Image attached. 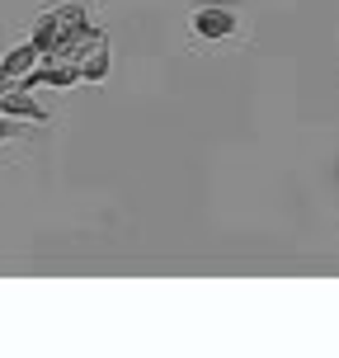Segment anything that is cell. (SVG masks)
I'll list each match as a JSON object with an SVG mask.
<instances>
[{"label":"cell","mask_w":339,"mask_h":358,"mask_svg":"<svg viewBox=\"0 0 339 358\" xmlns=\"http://www.w3.org/2000/svg\"><path fill=\"white\" fill-rule=\"evenodd\" d=\"M57 62H71L75 71H80V80H104L108 76V34L104 29H94V24H85L75 38H66V43H57Z\"/></svg>","instance_id":"1"},{"label":"cell","mask_w":339,"mask_h":358,"mask_svg":"<svg viewBox=\"0 0 339 358\" xmlns=\"http://www.w3.org/2000/svg\"><path fill=\"white\" fill-rule=\"evenodd\" d=\"M194 34L208 38V43H222V38L236 34V15L226 5H198L194 10Z\"/></svg>","instance_id":"2"},{"label":"cell","mask_w":339,"mask_h":358,"mask_svg":"<svg viewBox=\"0 0 339 358\" xmlns=\"http://www.w3.org/2000/svg\"><path fill=\"white\" fill-rule=\"evenodd\" d=\"M0 113H10V118H29V123H48L52 113L34 99V90H19V85H10L5 94H0Z\"/></svg>","instance_id":"3"},{"label":"cell","mask_w":339,"mask_h":358,"mask_svg":"<svg viewBox=\"0 0 339 358\" xmlns=\"http://www.w3.org/2000/svg\"><path fill=\"white\" fill-rule=\"evenodd\" d=\"M38 57H43V52H38V43L29 38L24 48H15V52H10L5 62H0V80H5V85H15L19 76H29V71L38 66Z\"/></svg>","instance_id":"4"},{"label":"cell","mask_w":339,"mask_h":358,"mask_svg":"<svg viewBox=\"0 0 339 358\" xmlns=\"http://www.w3.org/2000/svg\"><path fill=\"white\" fill-rule=\"evenodd\" d=\"M34 43H38V52H43V57L62 43V10H48V15L34 24Z\"/></svg>","instance_id":"5"},{"label":"cell","mask_w":339,"mask_h":358,"mask_svg":"<svg viewBox=\"0 0 339 358\" xmlns=\"http://www.w3.org/2000/svg\"><path fill=\"white\" fill-rule=\"evenodd\" d=\"M10 137H19V118L0 113V142H10Z\"/></svg>","instance_id":"6"},{"label":"cell","mask_w":339,"mask_h":358,"mask_svg":"<svg viewBox=\"0 0 339 358\" xmlns=\"http://www.w3.org/2000/svg\"><path fill=\"white\" fill-rule=\"evenodd\" d=\"M5 90H10V85H5V80H0V94H5Z\"/></svg>","instance_id":"7"}]
</instances>
